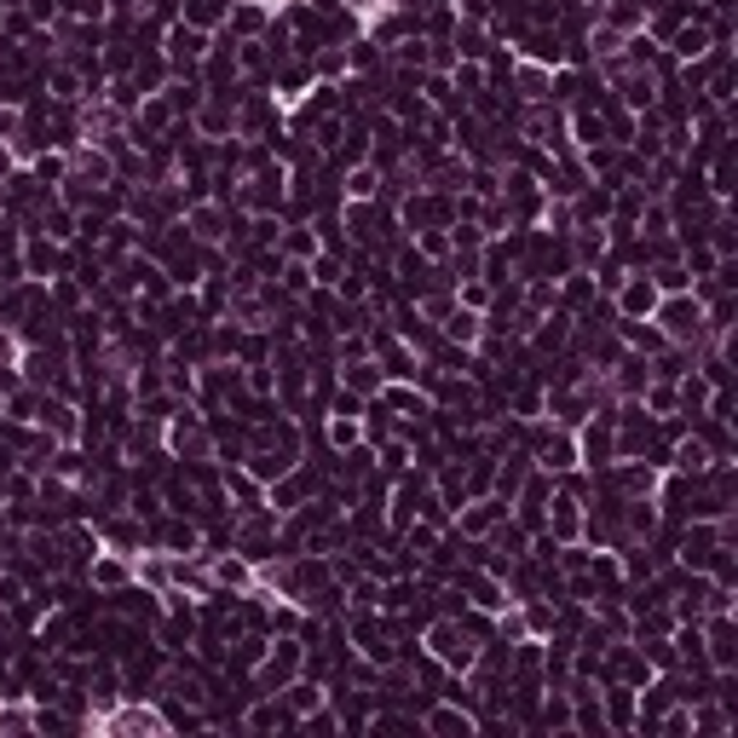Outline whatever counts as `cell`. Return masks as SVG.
<instances>
[{"label":"cell","mask_w":738,"mask_h":738,"mask_svg":"<svg viewBox=\"0 0 738 738\" xmlns=\"http://www.w3.org/2000/svg\"><path fill=\"white\" fill-rule=\"evenodd\" d=\"M652 323H658V334H663L669 347L698 352V341H703V300H698L692 289H681V294H658Z\"/></svg>","instance_id":"6da1fadb"},{"label":"cell","mask_w":738,"mask_h":738,"mask_svg":"<svg viewBox=\"0 0 738 738\" xmlns=\"http://www.w3.org/2000/svg\"><path fill=\"white\" fill-rule=\"evenodd\" d=\"M427 652L439 658L445 669H456V676H467V669H479V634L467 629L462 618H439L427 629Z\"/></svg>","instance_id":"7a4b0ae2"},{"label":"cell","mask_w":738,"mask_h":738,"mask_svg":"<svg viewBox=\"0 0 738 738\" xmlns=\"http://www.w3.org/2000/svg\"><path fill=\"white\" fill-rule=\"evenodd\" d=\"M300 663H307V647L283 634V641H272V647H265V658L254 663V687H260V692H283V687L300 676Z\"/></svg>","instance_id":"3957f363"},{"label":"cell","mask_w":738,"mask_h":738,"mask_svg":"<svg viewBox=\"0 0 738 738\" xmlns=\"http://www.w3.org/2000/svg\"><path fill=\"white\" fill-rule=\"evenodd\" d=\"M208 29H196V23H167V47H162V58H167V70H174V76H185V70H196V64H203L208 58Z\"/></svg>","instance_id":"277c9868"},{"label":"cell","mask_w":738,"mask_h":738,"mask_svg":"<svg viewBox=\"0 0 738 738\" xmlns=\"http://www.w3.org/2000/svg\"><path fill=\"white\" fill-rule=\"evenodd\" d=\"M162 433H167V450L185 456V462H208V456H214V427H208L203 416H191V410H179Z\"/></svg>","instance_id":"5b68a950"},{"label":"cell","mask_w":738,"mask_h":738,"mask_svg":"<svg viewBox=\"0 0 738 738\" xmlns=\"http://www.w3.org/2000/svg\"><path fill=\"white\" fill-rule=\"evenodd\" d=\"M18 260H23V278L47 283V278H58V272H64V243H58V237H47V231H29L23 249H18Z\"/></svg>","instance_id":"8992f818"},{"label":"cell","mask_w":738,"mask_h":738,"mask_svg":"<svg viewBox=\"0 0 738 738\" xmlns=\"http://www.w3.org/2000/svg\"><path fill=\"white\" fill-rule=\"evenodd\" d=\"M543 531H548V543L565 548V543H577L583 536V502L565 491V496H548V508H543Z\"/></svg>","instance_id":"52a82bcc"},{"label":"cell","mask_w":738,"mask_h":738,"mask_svg":"<svg viewBox=\"0 0 738 738\" xmlns=\"http://www.w3.org/2000/svg\"><path fill=\"white\" fill-rule=\"evenodd\" d=\"M243 196V208H254V214H272V208H283V196H289V174H283V162L278 167H265L260 162V174L249 179V191H237Z\"/></svg>","instance_id":"ba28073f"},{"label":"cell","mask_w":738,"mask_h":738,"mask_svg":"<svg viewBox=\"0 0 738 738\" xmlns=\"http://www.w3.org/2000/svg\"><path fill=\"white\" fill-rule=\"evenodd\" d=\"M87 583L93 589H133V554H122V548H93Z\"/></svg>","instance_id":"9c48e42d"},{"label":"cell","mask_w":738,"mask_h":738,"mask_svg":"<svg viewBox=\"0 0 738 738\" xmlns=\"http://www.w3.org/2000/svg\"><path fill=\"white\" fill-rule=\"evenodd\" d=\"M652 307H658V289H652L647 272H629L618 283V294H612V312L618 318H652Z\"/></svg>","instance_id":"30bf717a"},{"label":"cell","mask_w":738,"mask_h":738,"mask_svg":"<svg viewBox=\"0 0 738 738\" xmlns=\"http://www.w3.org/2000/svg\"><path fill=\"white\" fill-rule=\"evenodd\" d=\"M98 727H105V732H162V727H167V716H162V710H150V703H122V710L110 703V710L98 716Z\"/></svg>","instance_id":"8fae6325"},{"label":"cell","mask_w":738,"mask_h":738,"mask_svg":"<svg viewBox=\"0 0 738 738\" xmlns=\"http://www.w3.org/2000/svg\"><path fill=\"white\" fill-rule=\"evenodd\" d=\"M502 519H508V502L485 496V502H462V536H491Z\"/></svg>","instance_id":"7c38bea8"},{"label":"cell","mask_w":738,"mask_h":738,"mask_svg":"<svg viewBox=\"0 0 738 738\" xmlns=\"http://www.w3.org/2000/svg\"><path fill=\"white\" fill-rule=\"evenodd\" d=\"M548 87H554V70H548V64H536V58L514 64V93L525 98V105H548Z\"/></svg>","instance_id":"4fadbf2b"},{"label":"cell","mask_w":738,"mask_h":738,"mask_svg":"<svg viewBox=\"0 0 738 738\" xmlns=\"http://www.w3.org/2000/svg\"><path fill=\"white\" fill-rule=\"evenodd\" d=\"M191 237L196 243H220L225 231H231V214H225V203H191Z\"/></svg>","instance_id":"5bb4252c"},{"label":"cell","mask_w":738,"mask_h":738,"mask_svg":"<svg viewBox=\"0 0 738 738\" xmlns=\"http://www.w3.org/2000/svg\"><path fill=\"white\" fill-rule=\"evenodd\" d=\"M341 387H347V392H363V398H376V392L387 387V376H381V363H376V358H347Z\"/></svg>","instance_id":"9a60e30c"},{"label":"cell","mask_w":738,"mask_h":738,"mask_svg":"<svg viewBox=\"0 0 738 738\" xmlns=\"http://www.w3.org/2000/svg\"><path fill=\"white\" fill-rule=\"evenodd\" d=\"M479 323H485V318H479L474 307H462V300H456V312H450V318H445L439 329H445V341H462V347H474V341H479Z\"/></svg>","instance_id":"2e32d148"},{"label":"cell","mask_w":738,"mask_h":738,"mask_svg":"<svg viewBox=\"0 0 738 738\" xmlns=\"http://www.w3.org/2000/svg\"><path fill=\"white\" fill-rule=\"evenodd\" d=\"M421 727H427V732H462V738H467V732H474V716H462L456 703H433V710L421 716Z\"/></svg>","instance_id":"e0dca14e"},{"label":"cell","mask_w":738,"mask_h":738,"mask_svg":"<svg viewBox=\"0 0 738 738\" xmlns=\"http://www.w3.org/2000/svg\"><path fill=\"white\" fill-rule=\"evenodd\" d=\"M525 474H531V456H525V450H519V456H508V467H496V479H491V485H496V496H502V502H514V496H519V485H525Z\"/></svg>","instance_id":"ac0fdd59"},{"label":"cell","mask_w":738,"mask_h":738,"mask_svg":"<svg viewBox=\"0 0 738 738\" xmlns=\"http://www.w3.org/2000/svg\"><path fill=\"white\" fill-rule=\"evenodd\" d=\"M376 191H381V167H376V162H369V167H352L347 203H376Z\"/></svg>","instance_id":"d6986e66"},{"label":"cell","mask_w":738,"mask_h":738,"mask_svg":"<svg viewBox=\"0 0 738 738\" xmlns=\"http://www.w3.org/2000/svg\"><path fill=\"white\" fill-rule=\"evenodd\" d=\"M278 243H283V254H294V260H312L323 237H312V225H294V231H278Z\"/></svg>","instance_id":"ffe728a7"},{"label":"cell","mask_w":738,"mask_h":738,"mask_svg":"<svg viewBox=\"0 0 738 738\" xmlns=\"http://www.w3.org/2000/svg\"><path fill=\"white\" fill-rule=\"evenodd\" d=\"M358 439H363V421H358V416H334V421H329V445H334V450H352Z\"/></svg>","instance_id":"44dd1931"},{"label":"cell","mask_w":738,"mask_h":738,"mask_svg":"<svg viewBox=\"0 0 738 738\" xmlns=\"http://www.w3.org/2000/svg\"><path fill=\"white\" fill-rule=\"evenodd\" d=\"M29 727H36L29 703H0V732H29Z\"/></svg>","instance_id":"7402d4cb"},{"label":"cell","mask_w":738,"mask_h":738,"mask_svg":"<svg viewBox=\"0 0 738 738\" xmlns=\"http://www.w3.org/2000/svg\"><path fill=\"white\" fill-rule=\"evenodd\" d=\"M105 536L116 548H133V543H139V514H133V519H105Z\"/></svg>","instance_id":"603a6c76"},{"label":"cell","mask_w":738,"mask_h":738,"mask_svg":"<svg viewBox=\"0 0 738 738\" xmlns=\"http://www.w3.org/2000/svg\"><path fill=\"white\" fill-rule=\"evenodd\" d=\"M456 87H462V98H479L485 93V70L479 64H456Z\"/></svg>","instance_id":"cb8c5ba5"},{"label":"cell","mask_w":738,"mask_h":738,"mask_svg":"<svg viewBox=\"0 0 738 738\" xmlns=\"http://www.w3.org/2000/svg\"><path fill=\"white\" fill-rule=\"evenodd\" d=\"M565 721H572V703H565V698H548V727H565Z\"/></svg>","instance_id":"d4e9b609"},{"label":"cell","mask_w":738,"mask_h":738,"mask_svg":"<svg viewBox=\"0 0 738 738\" xmlns=\"http://www.w3.org/2000/svg\"><path fill=\"white\" fill-rule=\"evenodd\" d=\"M12 162H18V156H12V145L0 139V191H7V179H12Z\"/></svg>","instance_id":"484cf974"}]
</instances>
